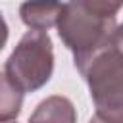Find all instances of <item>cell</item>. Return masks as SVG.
<instances>
[{
    "label": "cell",
    "instance_id": "1",
    "mask_svg": "<svg viewBox=\"0 0 123 123\" xmlns=\"http://www.w3.org/2000/svg\"><path fill=\"white\" fill-rule=\"evenodd\" d=\"M79 73L88 85L94 115L106 123H123V52L108 38Z\"/></svg>",
    "mask_w": 123,
    "mask_h": 123
},
{
    "label": "cell",
    "instance_id": "2",
    "mask_svg": "<svg viewBox=\"0 0 123 123\" xmlns=\"http://www.w3.org/2000/svg\"><path fill=\"white\" fill-rule=\"evenodd\" d=\"M62 42L71 50L75 67L81 71L85 63L108 42L115 17H104L88 10L83 0H67L56 23Z\"/></svg>",
    "mask_w": 123,
    "mask_h": 123
},
{
    "label": "cell",
    "instance_id": "3",
    "mask_svg": "<svg viewBox=\"0 0 123 123\" xmlns=\"http://www.w3.org/2000/svg\"><path fill=\"white\" fill-rule=\"evenodd\" d=\"M54 71V48L48 33L27 31L10 58L6 60L4 73L23 94L42 88Z\"/></svg>",
    "mask_w": 123,
    "mask_h": 123
},
{
    "label": "cell",
    "instance_id": "4",
    "mask_svg": "<svg viewBox=\"0 0 123 123\" xmlns=\"http://www.w3.org/2000/svg\"><path fill=\"white\" fill-rule=\"evenodd\" d=\"M62 8V0H25L19 6V17L29 29L46 33L58 23Z\"/></svg>",
    "mask_w": 123,
    "mask_h": 123
},
{
    "label": "cell",
    "instance_id": "5",
    "mask_svg": "<svg viewBox=\"0 0 123 123\" xmlns=\"http://www.w3.org/2000/svg\"><path fill=\"white\" fill-rule=\"evenodd\" d=\"M29 123H77V111L69 98L54 94L35 108Z\"/></svg>",
    "mask_w": 123,
    "mask_h": 123
},
{
    "label": "cell",
    "instance_id": "6",
    "mask_svg": "<svg viewBox=\"0 0 123 123\" xmlns=\"http://www.w3.org/2000/svg\"><path fill=\"white\" fill-rule=\"evenodd\" d=\"M23 104V92L12 85L6 73H0V123L17 119Z\"/></svg>",
    "mask_w": 123,
    "mask_h": 123
},
{
    "label": "cell",
    "instance_id": "7",
    "mask_svg": "<svg viewBox=\"0 0 123 123\" xmlns=\"http://www.w3.org/2000/svg\"><path fill=\"white\" fill-rule=\"evenodd\" d=\"M83 4L104 17H115V13L123 8V0H83Z\"/></svg>",
    "mask_w": 123,
    "mask_h": 123
},
{
    "label": "cell",
    "instance_id": "8",
    "mask_svg": "<svg viewBox=\"0 0 123 123\" xmlns=\"http://www.w3.org/2000/svg\"><path fill=\"white\" fill-rule=\"evenodd\" d=\"M110 42L123 52V23L113 27V31H111V35H110Z\"/></svg>",
    "mask_w": 123,
    "mask_h": 123
},
{
    "label": "cell",
    "instance_id": "9",
    "mask_svg": "<svg viewBox=\"0 0 123 123\" xmlns=\"http://www.w3.org/2000/svg\"><path fill=\"white\" fill-rule=\"evenodd\" d=\"M6 42H8V25H6V21L0 13V50L6 46Z\"/></svg>",
    "mask_w": 123,
    "mask_h": 123
},
{
    "label": "cell",
    "instance_id": "10",
    "mask_svg": "<svg viewBox=\"0 0 123 123\" xmlns=\"http://www.w3.org/2000/svg\"><path fill=\"white\" fill-rule=\"evenodd\" d=\"M88 123H106V121H102V119H100V117H96V115H92V117H90V121H88Z\"/></svg>",
    "mask_w": 123,
    "mask_h": 123
}]
</instances>
